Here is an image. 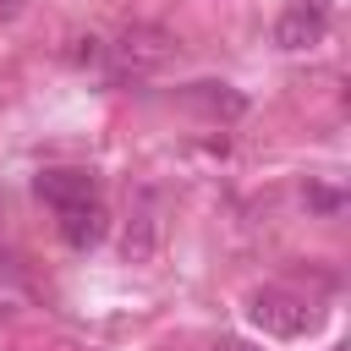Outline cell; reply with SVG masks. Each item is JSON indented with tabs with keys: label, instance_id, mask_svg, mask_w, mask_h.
Segmentation results:
<instances>
[{
	"label": "cell",
	"instance_id": "6da1fadb",
	"mask_svg": "<svg viewBox=\"0 0 351 351\" xmlns=\"http://www.w3.org/2000/svg\"><path fill=\"white\" fill-rule=\"evenodd\" d=\"M252 324L269 329V335H280V340H296V335L313 324V313H307V302L291 296V291H258V296H252Z\"/></svg>",
	"mask_w": 351,
	"mask_h": 351
},
{
	"label": "cell",
	"instance_id": "7a4b0ae2",
	"mask_svg": "<svg viewBox=\"0 0 351 351\" xmlns=\"http://www.w3.org/2000/svg\"><path fill=\"white\" fill-rule=\"evenodd\" d=\"M33 192L60 214V208H71V203H88V197H99V181H93V170H77V165H55V170H38V181H33Z\"/></svg>",
	"mask_w": 351,
	"mask_h": 351
},
{
	"label": "cell",
	"instance_id": "3957f363",
	"mask_svg": "<svg viewBox=\"0 0 351 351\" xmlns=\"http://www.w3.org/2000/svg\"><path fill=\"white\" fill-rule=\"evenodd\" d=\"M324 33H329V11H324L318 0H296V5H285V16L274 22V44H280V49H313Z\"/></svg>",
	"mask_w": 351,
	"mask_h": 351
},
{
	"label": "cell",
	"instance_id": "277c9868",
	"mask_svg": "<svg viewBox=\"0 0 351 351\" xmlns=\"http://www.w3.org/2000/svg\"><path fill=\"white\" fill-rule=\"evenodd\" d=\"M60 241L71 247V252H88V247H99L104 241V230H110V214H104V203L99 197H88V203H71V208H60Z\"/></svg>",
	"mask_w": 351,
	"mask_h": 351
},
{
	"label": "cell",
	"instance_id": "5b68a950",
	"mask_svg": "<svg viewBox=\"0 0 351 351\" xmlns=\"http://www.w3.org/2000/svg\"><path fill=\"white\" fill-rule=\"evenodd\" d=\"M115 55H121L126 66H159V60L170 55V38H165L159 27H132V33L115 44Z\"/></svg>",
	"mask_w": 351,
	"mask_h": 351
},
{
	"label": "cell",
	"instance_id": "8992f818",
	"mask_svg": "<svg viewBox=\"0 0 351 351\" xmlns=\"http://www.w3.org/2000/svg\"><path fill=\"white\" fill-rule=\"evenodd\" d=\"M307 203H313V208H340V197H335V192H307Z\"/></svg>",
	"mask_w": 351,
	"mask_h": 351
},
{
	"label": "cell",
	"instance_id": "52a82bcc",
	"mask_svg": "<svg viewBox=\"0 0 351 351\" xmlns=\"http://www.w3.org/2000/svg\"><path fill=\"white\" fill-rule=\"evenodd\" d=\"M22 11V0H0V16H16Z\"/></svg>",
	"mask_w": 351,
	"mask_h": 351
},
{
	"label": "cell",
	"instance_id": "ba28073f",
	"mask_svg": "<svg viewBox=\"0 0 351 351\" xmlns=\"http://www.w3.org/2000/svg\"><path fill=\"white\" fill-rule=\"evenodd\" d=\"M0 269H5V252H0Z\"/></svg>",
	"mask_w": 351,
	"mask_h": 351
}]
</instances>
